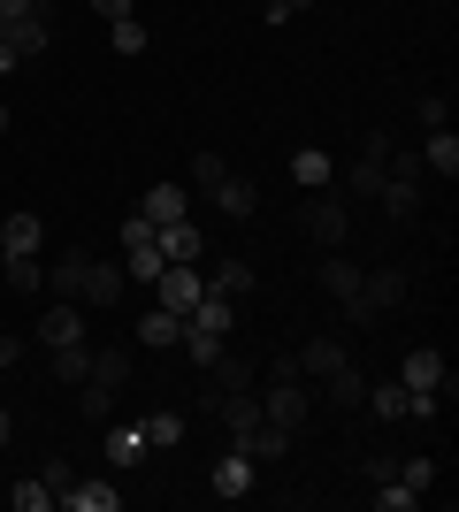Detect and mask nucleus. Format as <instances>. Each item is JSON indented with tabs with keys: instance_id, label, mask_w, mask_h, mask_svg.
Returning a JSON list of instances; mask_svg holds the SVG:
<instances>
[{
	"instance_id": "26",
	"label": "nucleus",
	"mask_w": 459,
	"mask_h": 512,
	"mask_svg": "<svg viewBox=\"0 0 459 512\" xmlns=\"http://www.w3.org/2000/svg\"><path fill=\"white\" fill-rule=\"evenodd\" d=\"M85 383L123 390V383H131V352H123V344H92V375H85Z\"/></svg>"
},
{
	"instance_id": "44",
	"label": "nucleus",
	"mask_w": 459,
	"mask_h": 512,
	"mask_svg": "<svg viewBox=\"0 0 459 512\" xmlns=\"http://www.w3.org/2000/svg\"><path fill=\"white\" fill-rule=\"evenodd\" d=\"M421 123L444 130V123H452V100H444V92H429V100H421Z\"/></svg>"
},
{
	"instance_id": "38",
	"label": "nucleus",
	"mask_w": 459,
	"mask_h": 512,
	"mask_svg": "<svg viewBox=\"0 0 459 512\" xmlns=\"http://www.w3.org/2000/svg\"><path fill=\"white\" fill-rule=\"evenodd\" d=\"M222 176H230V161H222L215 146H199V153H192V184H199V192H215Z\"/></svg>"
},
{
	"instance_id": "10",
	"label": "nucleus",
	"mask_w": 459,
	"mask_h": 512,
	"mask_svg": "<svg viewBox=\"0 0 459 512\" xmlns=\"http://www.w3.org/2000/svg\"><path fill=\"white\" fill-rule=\"evenodd\" d=\"M337 367H352V344L345 337H306L299 344V375H306V383H329Z\"/></svg>"
},
{
	"instance_id": "1",
	"label": "nucleus",
	"mask_w": 459,
	"mask_h": 512,
	"mask_svg": "<svg viewBox=\"0 0 459 512\" xmlns=\"http://www.w3.org/2000/svg\"><path fill=\"white\" fill-rule=\"evenodd\" d=\"M115 245H123V276L131 283H153L169 260H161V237H153L146 214H123V230H115Z\"/></svg>"
},
{
	"instance_id": "48",
	"label": "nucleus",
	"mask_w": 459,
	"mask_h": 512,
	"mask_svg": "<svg viewBox=\"0 0 459 512\" xmlns=\"http://www.w3.org/2000/svg\"><path fill=\"white\" fill-rule=\"evenodd\" d=\"M8 436H16V413H8V406H0V444H8Z\"/></svg>"
},
{
	"instance_id": "31",
	"label": "nucleus",
	"mask_w": 459,
	"mask_h": 512,
	"mask_svg": "<svg viewBox=\"0 0 459 512\" xmlns=\"http://www.w3.org/2000/svg\"><path fill=\"white\" fill-rule=\"evenodd\" d=\"M46 375L77 390V383H85V375H92V344H69V352H46Z\"/></svg>"
},
{
	"instance_id": "19",
	"label": "nucleus",
	"mask_w": 459,
	"mask_h": 512,
	"mask_svg": "<svg viewBox=\"0 0 459 512\" xmlns=\"http://www.w3.org/2000/svg\"><path fill=\"white\" fill-rule=\"evenodd\" d=\"M360 276H368V268H360V260H345V253H329V260H322V291H329L337 306L360 299Z\"/></svg>"
},
{
	"instance_id": "25",
	"label": "nucleus",
	"mask_w": 459,
	"mask_h": 512,
	"mask_svg": "<svg viewBox=\"0 0 459 512\" xmlns=\"http://www.w3.org/2000/svg\"><path fill=\"white\" fill-rule=\"evenodd\" d=\"M138 459H153V444H146V421H131V428H108V467H138Z\"/></svg>"
},
{
	"instance_id": "7",
	"label": "nucleus",
	"mask_w": 459,
	"mask_h": 512,
	"mask_svg": "<svg viewBox=\"0 0 459 512\" xmlns=\"http://www.w3.org/2000/svg\"><path fill=\"white\" fill-rule=\"evenodd\" d=\"M306 237L314 245H352V207L337 192H314L306 199Z\"/></svg>"
},
{
	"instance_id": "41",
	"label": "nucleus",
	"mask_w": 459,
	"mask_h": 512,
	"mask_svg": "<svg viewBox=\"0 0 459 512\" xmlns=\"http://www.w3.org/2000/svg\"><path fill=\"white\" fill-rule=\"evenodd\" d=\"M54 505V490H46V482H16V512H46Z\"/></svg>"
},
{
	"instance_id": "13",
	"label": "nucleus",
	"mask_w": 459,
	"mask_h": 512,
	"mask_svg": "<svg viewBox=\"0 0 459 512\" xmlns=\"http://www.w3.org/2000/svg\"><path fill=\"white\" fill-rule=\"evenodd\" d=\"M46 245V222L31 207H8V222H0V253H39Z\"/></svg>"
},
{
	"instance_id": "6",
	"label": "nucleus",
	"mask_w": 459,
	"mask_h": 512,
	"mask_svg": "<svg viewBox=\"0 0 459 512\" xmlns=\"http://www.w3.org/2000/svg\"><path fill=\"white\" fill-rule=\"evenodd\" d=\"M291 444H299V436H291V428H276L268 413H261V421H245V428H230V451H245L253 467H268V459H284Z\"/></svg>"
},
{
	"instance_id": "30",
	"label": "nucleus",
	"mask_w": 459,
	"mask_h": 512,
	"mask_svg": "<svg viewBox=\"0 0 459 512\" xmlns=\"http://www.w3.org/2000/svg\"><path fill=\"white\" fill-rule=\"evenodd\" d=\"M184 436H192V421H184V413H176V406L146 413V444H153V451H176V444H184Z\"/></svg>"
},
{
	"instance_id": "46",
	"label": "nucleus",
	"mask_w": 459,
	"mask_h": 512,
	"mask_svg": "<svg viewBox=\"0 0 459 512\" xmlns=\"http://www.w3.org/2000/svg\"><path fill=\"white\" fill-rule=\"evenodd\" d=\"M46 0H0V23H23V16H39Z\"/></svg>"
},
{
	"instance_id": "50",
	"label": "nucleus",
	"mask_w": 459,
	"mask_h": 512,
	"mask_svg": "<svg viewBox=\"0 0 459 512\" xmlns=\"http://www.w3.org/2000/svg\"><path fill=\"white\" fill-rule=\"evenodd\" d=\"M0 31H8V23H0Z\"/></svg>"
},
{
	"instance_id": "21",
	"label": "nucleus",
	"mask_w": 459,
	"mask_h": 512,
	"mask_svg": "<svg viewBox=\"0 0 459 512\" xmlns=\"http://www.w3.org/2000/svg\"><path fill=\"white\" fill-rule=\"evenodd\" d=\"M375 207L391 214V222H414V214H421V184H406V176L383 169V192H375Z\"/></svg>"
},
{
	"instance_id": "23",
	"label": "nucleus",
	"mask_w": 459,
	"mask_h": 512,
	"mask_svg": "<svg viewBox=\"0 0 459 512\" xmlns=\"http://www.w3.org/2000/svg\"><path fill=\"white\" fill-rule=\"evenodd\" d=\"M421 169H429V176H444V184L459 176V138H452V123H444V130H429V146H421Z\"/></svg>"
},
{
	"instance_id": "12",
	"label": "nucleus",
	"mask_w": 459,
	"mask_h": 512,
	"mask_svg": "<svg viewBox=\"0 0 459 512\" xmlns=\"http://www.w3.org/2000/svg\"><path fill=\"white\" fill-rule=\"evenodd\" d=\"M253 474H261V467H253L245 451H222L215 467H207V490H215V497H230V505H238V497L253 490Z\"/></svg>"
},
{
	"instance_id": "32",
	"label": "nucleus",
	"mask_w": 459,
	"mask_h": 512,
	"mask_svg": "<svg viewBox=\"0 0 459 512\" xmlns=\"http://www.w3.org/2000/svg\"><path fill=\"white\" fill-rule=\"evenodd\" d=\"M184 321H199V329H222L230 337V321H238V299H222V291H199V306Z\"/></svg>"
},
{
	"instance_id": "20",
	"label": "nucleus",
	"mask_w": 459,
	"mask_h": 512,
	"mask_svg": "<svg viewBox=\"0 0 459 512\" xmlns=\"http://www.w3.org/2000/svg\"><path fill=\"white\" fill-rule=\"evenodd\" d=\"M161 260H207V237L192 230V214H184V222H161Z\"/></svg>"
},
{
	"instance_id": "37",
	"label": "nucleus",
	"mask_w": 459,
	"mask_h": 512,
	"mask_svg": "<svg viewBox=\"0 0 459 512\" xmlns=\"http://www.w3.org/2000/svg\"><path fill=\"white\" fill-rule=\"evenodd\" d=\"M77 413H85V421L100 428V421L115 413V390H108V383H77Z\"/></svg>"
},
{
	"instance_id": "11",
	"label": "nucleus",
	"mask_w": 459,
	"mask_h": 512,
	"mask_svg": "<svg viewBox=\"0 0 459 512\" xmlns=\"http://www.w3.org/2000/svg\"><path fill=\"white\" fill-rule=\"evenodd\" d=\"M46 46H54V8H39V16L8 23V54H16V62H39Z\"/></svg>"
},
{
	"instance_id": "9",
	"label": "nucleus",
	"mask_w": 459,
	"mask_h": 512,
	"mask_svg": "<svg viewBox=\"0 0 459 512\" xmlns=\"http://www.w3.org/2000/svg\"><path fill=\"white\" fill-rule=\"evenodd\" d=\"M39 344H46V352H69V344H85V306H77V299L46 306V314H39Z\"/></svg>"
},
{
	"instance_id": "49",
	"label": "nucleus",
	"mask_w": 459,
	"mask_h": 512,
	"mask_svg": "<svg viewBox=\"0 0 459 512\" xmlns=\"http://www.w3.org/2000/svg\"><path fill=\"white\" fill-rule=\"evenodd\" d=\"M8 123H16V115H8V100H0V138H8Z\"/></svg>"
},
{
	"instance_id": "45",
	"label": "nucleus",
	"mask_w": 459,
	"mask_h": 512,
	"mask_svg": "<svg viewBox=\"0 0 459 512\" xmlns=\"http://www.w3.org/2000/svg\"><path fill=\"white\" fill-rule=\"evenodd\" d=\"M391 474H398V451H391V444L368 451V482H391Z\"/></svg>"
},
{
	"instance_id": "42",
	"label": "nucleus",
	"mask_w": 459,
	"mask_h": 512,
	"mask_svg": "<svg viewBox=\"0 0 459 512\" xmlns=\"http://www.w3.org/2000/svg\"><path fill=\"white\" fill-rule=\"evenodd\" d=\"M306 8H314V0H268V8H261V23H268V31H276V23H291V16H306Z\"/></svg>"
},
{
	"instance_id": "43",
	"label": "nucleus",
	"mask_w": 459,
	"mask_h": 512,
	"mask_svg": "<svg viewBox=\"0 0 459 512\" xmlns=\"http://www.w3.org/2000/svg\"><path fill=\"white\" fill-rule=\"evenodd\" d=\"M100 23H123V16H138V0H85Z\"/></svg>"
},
{
	"instance_id": "29",
	"label": "nucleus",
	"mask_w": 459,
	"mask_h": 512,
	"mask_svg": "<svg viewBox=\"0 0 459 512\" xmlns=\"http://www.w3.org/2000/svg\"><path fill=\"white\" fill-rule=\"evenodd\" d=\"M176 337H184V314H169V306H146V321H138V344H153V352H169Z\"/></svg>"
},
{
	"instance_id": "22",
	"label": "nucleus",
	"mask_w": 459,
	"mask_h": 512,
	"mask_svg": "<svg viewBox=\"0 0 459 512\" xmlns=\"http://www.w3.org/2000/svg\"><path fill=\"white\" fill-rule=\"evenodd\" d=\"M176 344H184V360H192V367H215L222 352H230V337H222V329H199V321H184V337H176Z\"/></svg>"
},
{
	"instance_id": "47",
	"label": "nucleus",
	"mask_w": 459,
	"mask_h": 512,
	"mask_svg": "<svg viewBox=\"0 0 459 512\" xmlns=\"http://www.w3.org/2000/svg\"><path fill=\"white\" fill-rule=\"evenodd\" d=\"M16 360H23V337H8V329H0V375H8Z\"/></svg>"
},
{
	"instance_id": "14",
	"label": "nucleus",
	"mask_w": 459,
	"mask_h": 512,
	"mask_svg": "<svg viewBox=\"0 0 459 512\" xmlns=\"http://www.w3.org/2000/svg\"><path fill=\"white\" fill-rule=\"evenodd\" d=\"M54 505L62 512H123V490H115V482H69Z\"/></svg>"
},
{
	"instance_id": "24",
	"label": "nucleus",
	"mask_w": 459,
	"mask_h": 512,
	"mask_svg": "<svg viewBox=\"0 0 459 512\" xmlns=\"http://www.w3.org/2000/svg\"><path fill=\"white\" fill-rule=\"evenodd\" d=\"M138 214H146L153 230H161V222H184V214H192V207H184V184H153V192L138 199Z\"/></svg>"
},
{
	"instance_id": "34",
	"label": "nucleus",
	"mask_w": 459,
	"mask_h": 512,
	"mask_svg": "<svg viewBox=\"0 0 459 512\" xmlns=\"http://www.w3.org/2000/svg\"><path fill=\"white\" fill-rule=\"evenodd\" d=\"M329 406H360V390H368V375H360V360H352V367H337V375H329Z\"/></svg>"
},
{
	"instance_id": "15",
	"label": "nucleus",
	"mask_w": 459,
	"mask_h": 512,
	"mask_svg": "<svg viewBox=\"0 0 459 512\" xmlns=\"http://www.w3.org/2000/svg\"><path fill=\"white\" fill-rule=\"evenodd\" d=\"M215 207L230 214V222H253V214H261V192H253V176H238V169H230V176L215 184Z\"/></svg>"
},
{
	"instance_id": "16",
	"label": "nucleus",
	"mask_w": 459,
	"mask_h": 512,
	"mask_svg": "<svg viewBox=\"0 0 459 512\" xmlns=\"http://www.w3.org/2000/svg\"><path fill=\"white\" fill-rule=\"evenodd\" d=\"M360 406H375V421H406V406H414V390L398 383V375H383V383L360 390Z\"/></svg>"
},
{
	"instance_id": "36",
	"label": "nucleus",
	"mask_w": 459,
	"mask_h": 512,
	"mask_svg": "<svg viewBox=\"0 0 459 512\" xmlns=\"http://www.w3.org/2000/svg\"><path fill=\"white\" fill-rule=\"evenodd\" d=\"M253 383H261V367H253V360H230V352L215 360V390H253Z\"/></svg>"
},
{
	"instance_id": "3",
	"label": "nucleus",
	"mask_w": 459,
	"mask_h": 512,
	"mask_svg": "<svg viewBox=\"0 0 459 512\" xmlns=\"http://www.w3.org/2000/svg\"><path fill=\"white\" fill-rule=\"evenodd\" d=\"M406 306V276L398 268H375V276H360V299L345 306L352 321H383V314H398Z\"/></svg>"
},
{
	"instance_id": "5",
	"label": "nucleus",
	"mask_w": 459,
	"mask_h": 512,
	"mask_svg": "<svg viewBox=\"0 0 459 512\" xmlns=\"http://www.w3.org/2000/svg\"><path fill=\"white\" fill-rule=\"evenodd\" d=\"M398 383H406V390H437V398H452V390H459V375L444 367V352H437V344H414V352L398 360Z\"/></svg>"
},
{
	"instance_id": "40",
	"label": "nucleus",
	"mask_w": 459,
	"mask_h": 512,
	"mask_svg": "<svg viewBox=\"0 0 459 512\" xmlns=\"http://www.w3.org/2000/svg\"><path fill=\"white\" fill-rule=\"evenodd\" d=\"M39 482H46V490H54V497H62V490H69V482H77V467H69L62 451H54V459H46V467H39Z\"/></svg>"
},
{
	"instance_id": "8",
	"label": "nucleus",
	"mask_w": 459,
	"mask_h": 512,
	"mask_svg": "<svg viewBox=\"0 0 459 512\" xmlns=\"http://www.w3.org/2000/svg\"><path fill=\"white\" fill-rule=\"evenodd\" d=\"M77 299H85V306H123V299H131V276H123V260H85V283H77Z\"/></svg>"
},
{
	"instance_id": "17",
	"label": "nucleus",
	"mask_w": 459,
	"mask_h": 512,
	"mask_svg": "<svg viewBox=\"0 0 459 512\" xmlns=\"http://www.w3.org/2000/svg\"><path fill=\"white\" fill-rule=\"evenodd\" d=\"M291 176H299L306 192H337V161H329L322 146H299V153H291Z\"/></svg>"
},
{
	"instance_id": "28",
	"label": "nucleus",
	"mask_w": 459,
	"mask_h": 512,
	"mask_svg": "<svg viewBox=\"0 0 459 512\" xmlns=\"http://www.w3.org/2000/svg\"><path fill=\"white\" fill-rule=\"evenodd\" d=\"M85 245H77V253H62L54 260V268H46V299H77V283H85Z\"/></svg>"
},
{
	"instance_id": "33",
	"label": "nucleus",
	"mask_w": 459,
	"mask_h": 512,
	"mask_svg": "<svg viewBox=\"0 0 459 512\" xmlns=\"http://www.w3.org/2000/svg\"><path fill=\"white\" fill-rule=\"evenodd\" d=\"M337 184H345V199H375V192H383V161H352Z\"/></svg>"
},
{
	"instance_id": "18",
	"label": "nucleus",
	"mask_w": 459,
	"mask_h": 512,
	"mask_svg": "<svg viewBox=\"0 0 459 512\" xmlns=\"http://www.w3.org/2000/svg\"><path fill=\"white\" fill-rule=\"evenodd\" d=\"M0 276H8V291H16V299H39V291H46L39 253H0Z\"/></svg>"
},
{
	"instance_id": "35",
	"label": "nucleus",
	"mask_w": 459,
	"mask_h": 512,
	"mask_svg": "<svg viewBox=\"0 0 459 512\" xmlns=\"http://www.w3.org/2000/svg\"><path fill=\"white\" fill-rule=\"evenodd\" d=\"M398 490L429 497V490H437V459H421V451H414V459H398Z\"/></svg>"
},
{
	"instance_id": "2",
	"label": "nucleus",
	"mask_w": 459,
	"mask_h": 512,
	"mask_svg": "<svg viewBox=\"0 0 459 512\" xmlns=\"http://www.w3.org/2000/svg\"><path fill=\"white\" fill-rule=\"evenodd\" d=\"M261 413H268L276 428H291V436H299L306 413H314V390H306V375H268V383H261Z\"/></svg>"
},
{
	"instance_id": "39",
	"label": "nucleus",
	"mask_w": 459,
	"mask_h": 512,
	"mask_svg": "<svg viewBox=\"0 0 459 512\" xmlns=\"http://www.w3.org/2000/svg\"><path fill=\"white\" fill-rule=\"evenodd\" d=\"M108 46H115V54H146V23H138V16L108 23Z\"/></svg>"
},
{
	"instance_id": "27",
	"label": "nucleus",
	"mask_w": 459,
	"mask_h": 512,
	"mask_svg": "<svg viewBox=\"0 0 459 512\" xmlns=\"http://www.w3.org/2000/svg\"><path fill=\"white\" fill-rule=\"evenodd\" d=\"M207 291H222V299H253V268H245V260H207Z\"/></svg>"
},
{
	"instance_id": "4",
	"label": "nucleus",
	"mask_w": 459,
	"mask_h": 512,
	"mask_svg": "<svg viewBox=\"0 0 459 512\" xmlns=\"http://www.w3.org/2000/svg\"><path fill=\"white\" fill-rule=\"evenodd\" d=\"M207 276H199V260H169L161 276H153V306H169V314H192Z\"/></svg>"
}]
</instances>
